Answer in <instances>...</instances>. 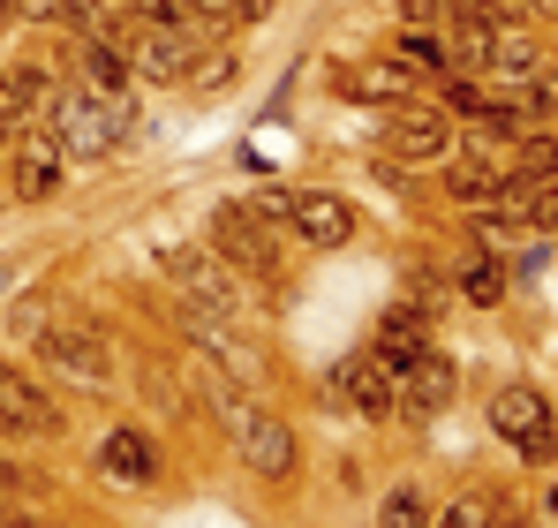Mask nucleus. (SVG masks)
<instances>
[{"label": "nucleus", "mask_w": 558, "mask_h": 528, "mask_svg": "<svg viewBox=\"0 0 558 528\" xmlns=\"http://www.w3.org/2000/svg\"><path fill=\"white\" fill-rule=\"evenodd\" d=\"M23 129H31V98H23L15 76H0V136H15V144H23Z\"/></svg>", "instance_id": "obj_21"}, {"label": "nucleus", "mask_w": 558, "mask_h": 528, "mask_svg": "<svg viewBox=\"0 0 558 528\" xmlns=\"http://www.w3.org/2000/svg\"><path fill=\"white\" fill-rule=\"evenodd\" d=\"M61 181V144H23V159H15V189L23 196H46Z\"/></svg>", "instance_id": "obj_17"}, {"label": "nucleus", "mask_w": 558, "mask_h": 528, "mask_svg": "<svg viewBox=\"0 0 558 528\" xmlns=\"http://www.w3.org/2000/svg\"><path fill=\"white\" fill-rule=\"evenodd\" d=\"M423 348H430V325H423V310H415V302H408V310H385V325H377V340H371L377 362L400 377V370H408V362H415Z\"/></svg>", "instance_id": "obj_11"}, {"label": "nucleus", "mask_w": 558, "mask_h": 528, "mask_svg": "<svg viewBox=\"0 0 558 528\" xmlns=\"http://www.w3.org/2000/svg\"><path fill=\"white\" fill-rule=\"evenodd\" d=\"M521 8H558V0H521Z\"/></svg>", "instance_id": "obj_31"}, {"label": "nucleus", "mask_w": 558, "mask_h": 528, "mask_svg": "<svg viewBox=\"0 0 558 528\" xmlns=\"http://www.w3.org/2000/svg\"><path fill=\"white\" fill-rule=\"evenodd\" d=\"M498 175H506V189H498V196L544 189V181L558 175V136H529V144H513V159H498Z\"/></svg>", "instance_id": "obj_12"}, {"label": "nucleus", "mask_w": 558, "mask_h": 528, "mask_svg": "<svg viewBox=\"0 0 558 528\" xmlns=\"http://www.w3.org/2000/svg\"><path fill=\"white\" fill-rule=\"evenodd\" d=\"M98 460H106L113 483H151L159 476V445L144 439V431H113V439L98 445Z\"/></svg>", "instance_id": "obj_13"}, {"label": "nucleus", "mask_w": 558, "mask_h": 528, "mask_svg": "<svg viewBox=\"0 0 558 528\" xmlns=\"http://www.w3.org/2000/svg\"><path fill=\"white\" fill-rule=\"evenodd\" d=\"M490 431L506 445H521L529 460H551V400L544 393H529V385H513V393H498L490 400Z\"/></svg>", "instance_id": "obj_2"}, {"label": "nucleus", "mask_w": 558, "mask_h": 528, "mask_svg": "<svg viewBox=\"0 0 558 528\" xmlns=\"http://www.w3.org/2000/svg\"><path fill=\"white\" fill-rule=\"evenodd\" d=\"M438 38H446V69H483L490 23H468V15H446V23H438Z\"/></svg>", "instance_id": "obj_16"}, {"label": "nucleus", "mask_w": 558, "mask_h": 528, "mask_svg": "<svg viewBox=\"0 0 558 528\" xmlns=\"http://www.w3.org/2000/svg\"><path fill=\"white\" fill-rule=\"evenodd\" d=\"M392 400H400L408 416H438V408L453 400V362H446L438 348H423L400 377H392Z\"/></svg>", "instance_id": "obj_7"}, {"label": "nucleus", "mask_w": 558, "mask_h": 528, "mask_svg": "<svg viewBox=\"0 0 558 528\" xmlns=\"http://www.w3.org/2000/svg\"><path fill=\"white\" fill-rule=\"evenodd\" d=\"M234 439H242V460L257 468V476H294V431L279 423V416H265V408H250L242 423H234Z\"/></svg>", "instance_id": "obj_6"}, {"label": "nucleus", "mask_w": 558, "mask_h": 528, "mask_svg": "<svg viewBox=\"0 0 558 528\" xmlns=\"http://www.w3.org/2000/svg\"><path fill=\"white\" fill-rule=\"evenodd\" d=\"M0 431H15V439H53V431H61V408H53L23 370H0Z\"/></svg>", "instance_id": "obj_4"}, {"label": "nucleus", "mask_w": 558, "mask_h": 528, "mask_svg": "<svg viewBox=\"0 0 558 528\" xmlns=\"http://www.w3.org/2000/svg\"><path fill=\"white\" fill-rule=\"evenodd\" d=\"M38 348H46V362H53V370H69V377H84V385H98V377H106V348H98L92 333H76V325L46 333Z\"/></svg>", "instance_id": "obj_14"}, {"label": "nucleus", "mask_w": 558, "mask_h": 528, "mask_svg": "<svg viewBox=\"0 0 558 528\" xmlns=\"http://www.w3.org/2000/svg\"><path fill=\"white\" fill-rule=\"evenodd\" d=\"M302 242H317V250H340L348 235H355V204L348 196H294V219H287Z\"/></svg>", "instance_id": "obj_10"}, {"label": "nucleus", "mask_w": 558, "mask_h": 528, "mask_svg": "<svg viewBox=\"0 0 558 528\" xmlns=\"http://www.w3.org/2000/svg\"><path fill=\"white\" fill-rule=\"evenodd\" d=\"M400 23L408 31H430V23H446V0H400Z\"/></svg>", "instance_id": "obj_26"}, {"label": "nucleus", "mask_w": 558, "mask_h": 528, "mask_svg": "<svg viewBox=\"0 0 558 528\" xmlns=\"http://www.w3.org/2000/svg\"><path fill=\"white\" fill-rule=\"evenodd\" d=\"M392 152L400 159H453V129L438 106H400L392 113Z\"/></svg>", "instance_id": "obj_9"}, {"label": "nucleus", "mask_w": 558, "mask_h": 528, "mask_svg": "<svg viewBox=\"0 0 558 528\" xmlns=\"http://www.w3.org/2000/svg\"><path fill=\"white\" fill-rule=\"evenodd\" d=\"M167 272H174V287H182L189 302H204L211 317H227V310H234V287H227L219 257H204V250H167Z\"/></svg>", "instance_id": "obj_8"}, {"label": "nucleus", "mask_w": 558, "mask_h": 528, "mask_svg": "<svg viewBox=\"0 0 558 528\" xmlns=\"http://www.w3.org/2000/svg\"><path fill=\"white\" fill-rule=\"evenodd\" d=\"M461 295H468V302H483V310H490V302H506V272H498V264H468V272H461Z\"/></svg>", "instance_id": "obj_20"}, {"label": "nucleus", "mask_w": 558, "mask_h": 528, "mask_svg": "<svg viewBox=\"0 0 558 528\" xmlns=\"http://www.w3.org/2000/svg\"><path fill=\"white\" fill-rule=\"evenodd\" d=\"M415 84H423V76H415V61H377L371 76H363V91H392V98H408Z\"/></svg>", "instance_id": "obj_23"}, {"label": "nucleus", "mask_w": 558, "mask_h": 528, "mask_svg": "<svg viewBox=\"0 0 558 528\" xmlns=\"http://www.w3.org/2000/svg\"><path fill=\"white\" fill-rule=\"evenodd\" d=\"M84 69H92V84L106 91V98H121V91H129V61H121L106 38H84Z\"/></svg>", "instance_id": "obj_18"}, {"label": "nucleus", "mask_w": 558, "mask_h": 528, "mask_svg": "<svg viewBox=\"0 0 558 528\" xmlns=\"http://www.w3.org/2000/svg\"><path fill=\"white\" fill-rule=\"evenodd\" d=\"M430 528H490V499H483V491H468V499H453Z\"/></svg>", "instance_id": "obj_24"}, {"label": "nucleus", "mask_w": 558, "mask_h": 528, "mask_svg": "<svg viewBox=\"0 0 558 528\" xmlns=\"http://www.w3.org/2000/svg\"><path fill=\"white\" fill-rule=\"evenodd\" d=\"M377 528H430L423 491H392V499H385V521H377Z\"/></svg>", "instance_id": "obj_22"}, {"label": "nucleus", "mask_w": 558, "mask_h": 528, "mask_svg": "<svg viewBox=\"0 0 558 528\" xmlns=\"http://www.w3.org/2000/svg\"><path fill=\"white\" fill-rule=\"evenodd\" d=\"M23 15H46V23H69L76 31V0H23Z\"/></svg>", "instance_id": "obj_28"}, {"label": "nucleus", "mask_w": 558, "mask_h": 528, "mask_svg": "<svg viewBox=\"0 0 558 528\" xmlns=\"http://www.w3.org/2000/svg\"><path fill=\"white\" fill-rule=\"evenodd\" d=\"M242 212H250V219H265V227H287V219H294V196H287V189H257Z\"/></svg>", "instance_id": "obj_25"}, {"label": "nucleus", "mask_w": 558, "mask_h": 528, "mask_svg": "<svg viewBox=\"0 0 558 528\" xmlns=\"http://www.w3.org/2000/svg\"><path fill=\"white\" fill-rule=\"evenodd\" d=\"M332 400H348L355 416H385V408H392V370H385L371 348L340 355V362H332Z\"/></svg>", "instance_id": "obj_3"}, {"label": "nucleus", "mask_w": 558, "mask_h": 528, "mask_svg": "<svg viewBox=\"0 0 558 528\" xmlns=\"http://www.w3.org/2000/svg\"><path fill=\"white\" fill-rule=\"evenodd\" d=\"M483 69L506 76V84H529V76H544V53H536V38H521V23H513V31H490Z\"/></svg>", "instance_id": "obj_15"}, {"label": "nucleus", "mask_w": 558, "mask_h": 528, "mask_svg": "<svg viewBox=\"0 0 558 528\" xmlns=\"http://www.w3.org/2000/svg\"><path fill=\"white\" fill-rule=\"evenodd\" d=\"M211 242H219V257H234L242 272H272V227L265 219H250L242 204H219V219H211Z\"/></svg>", "instance_id": "obj_5"}, {"label": "nucleus", "mask_w": 558, "mask_h": 528, "mask_svg": "<svg viewBox=\"0 0 558 528\" xmlns=\"http://www.w3.org/2000/svg\"><path fill=\"white\" fill-rule=\"evenodd\" d=\"M8 23H23V0H0V31H8Z\"/></svg>", "instance_id": "obj_30"}, {"label": "nucleus", "mask_w": 558, "mask_h": 528, "mask_svg": "<svg viewBox=\"0 0 558 528\" xmlns=\"http://www.w3.org/2000/svg\"><path fill=\"white\" fill-rule=\"evenodd\" d=\"M446 189H453V196H468V204H483V196H498V189H506V175H498V167L461 159V167H446Z\"/></svg>", "instance_id": "obj_19"}, {"label": "nucleus", "mask_w": 558, "mask_h": 528, "mask_svg": "<svg viewBox=\"0 0 558 528\" xmlns=\"http://www.w3.org/2000/svg\"><path fill=\"white\" fill-rule=\"evenodd\" d=\"M0 528H61V521H38V514H0Z\"/></svg>", "instance_id": "obj_29"}, {"label": "nucleus", "mask_w": 558, "mask_h": 528, "mask_svg": "<svg viewBox=\"0 0 558 528\" xmlns=\"http://www.w3.org/2000/svg\"><path fill=\"white\" fill-rule=\"evenodd\" d=\"M189 76H196V84H227V76H234V61H227V53H196V69H189Z\"/></svg>", "instance_id": "obj_27"}, {"label": "nucleus", "mask_w": 558, "mask_h": 528, "mask_svg": "<svg viewBox=\"0 0 558 528\" xmlns=\"http://www.w3.org/2000/svg\"><path fill=\"white\" fill-rule=\"evenodd\" d=\"M53 106V144H61V159H106L121 136H129V91L121 98H106V91H61V98H46Z\"/></svg>", "instance_id": "obj_1"}, {"label": "nucleus", "mask_w": 558, "mask_h": 528, "mask_svg": "<svg viewBox=\"0 0 558 528\" xmlns=\"http://www.w3.org/2000/svg\"><path fill=\"white\" fill-rule=\"evenodd\" d=\"M490 528H521V521H490Z\"/></svg>", "instance_id": "obj_32"}]
</instances>
